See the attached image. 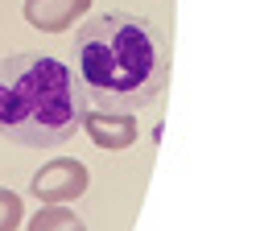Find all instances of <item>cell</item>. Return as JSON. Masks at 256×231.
Returning a JSON list of instances; mask_svg holds the SVG:
<instances>
[{
	"label": "cell",
	"instance_id": "cell-1",
	"mask_svg": "<svg viewBox=\"0 0 256 231\" xmlns=\"http://www.w3.org/2000/svg\"><path fill=\"white\" fill-rule=\"evenodd\" d=\"M74 82L87 108L145 112L170 87V38L153 16L112 8L74 33Z\"/></svg>",
	"mask_w": 256,
	"mask_h": 231
},
{
	"label": "cell",
	"instance_id": "cell-2",
	"mask_svg": "<svg viewBox=\"0 0 256 231\" xmlns=\"http://www.w3.org/2000/svg\"><path fill=\"white\" fill-rule=\"evenodd\" d=\"M87 99L54 54L0 58V136L17 148H62L83 124Z\"/></svg>",
	"mask_w": 256,
	"mask_h": 231
},
{
	"label": "cell",
	"instance_id": "cell-3",
	"mask_svg": "<svg viewBox=\"0 0 256 231\" xmlns=\"http://www.w3.org/2000/svg\"><path fill=\"white\" fill-rule=\"evenodd\" d=\"M87 165L78 157H54L50 165H42L29 182V194L42 198V202H74V198L87 194Z\"/></svg>",
	"mask_w": 256,
	"mask_h": 231
},
{
	"label": "cell",
	"instance_id": "cell-4",
	"mask_svg": "<svg viewBox=\"0 0 256 231\" xmlns=\"http://www.w3.org/2000/svg\"><path fill=\"white\" fill-rule=\"evenodd\" d=\"M91 136L95 148H108V153H120V148H132L140 128H136V116L132 112H104V108H87L83 112V124H78Z\"/></svg>",
	"mask_w": 256,
	"mask_h": 231
},
{
	"label": "cell",
	"instance_id": "cell-5",
	"mask_svg": "<svg viewBox=\"0 0 256 231\" xmlns=\"http://www.w3.org/2000/svg\"><path fill=\"white\" fill-rule=\"evenodd\" d=\"M87 8L91 0H25V21L42 33H66Z\"/></svg>",
	"mask_w": 256,
	"mask_h": 231
},
{
	"label": "cell",
	"instance_id": "cell-6",
	"mask_svg": "<svg viewBox=\"0 0 256 231\" xmlns=\"http://www.w3.org/2000/svg\"><path fill=\"white\" fill-rule=\"evenodd\" d=\"M29 231H87V223L66 206V202H46L34 219H29Z\"/></svg>",
	"mask_w": 256,
	"mask_h": 231
},
{
	"label": "cell",
	"instance_id": "cell-7",
	"mask_svg": "<svg viewBox=\"0 0 256 231\" xmlns=\"http://www.w3.org/2000/svg\"><path fill=\"white\" fill-rule=\"evenodd\" d=\"M21 219H25V202H21L12 190L0 186V231H17Z\"/></svg>",
	"mask_w": 256,
	"mask_h": 231
}]
</instances>
